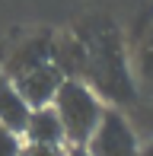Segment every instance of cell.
Segmentation results:
<instances>
[{
  "mask_svg": "<svg viewBox=\"0 0 153 156\" xmlns=\"http://www.w3.org/2000/svg\"><path fill=\"white\" fill-rule=\"evenodd\" d=\"M86 153L89 156H141L137 150V137L131 131L128 118L118 108H105L102 121L93 131V137L86 140Z\"/></svg>",
  "mask_w": 153,
  "mask_h": 156,
  "instance_id": "obj_4",
  "label": "cell"
},
{
  "mask_svg": "<svg viewBox=\"0 0 153 156\" xmlns=\"http://www.w3.org/2000/svg\"><path fill=\"white\" fill-rule=\"evenodd\" d=\"M67 156H89V153H86V147H70Z\"/></svg>",
  "mask_w": 153,
  "mask_h": 156,
  "instance_id": "obj_12",
  "label": "cell"
},
{
  "mask_svg": "<svg viewBox=\"0 0 153 156\" xmlns=\"http://www.w3.org/2000/svg\"><path fill=\"white\" fill-rule=\"evenodd\" d=\"M73 38L80 41V51H83L80 80L105 102L134 105L137 83H134V73H131L128 45H124L121 29L109 16H86L76 26Z\"/></svg>",
  "mask_w": 153,
  "mask_h": 156,
  "instance_id": "obj_1",
  "label": "cell"
},
{
  "mask_svg": "<svg viewBox=\"0 0 153 156\" xmlns=\"http://www.w3.org/2000/svg\"><path fill=\"white\" fill-rule=\"evenodd\" d=\"M54 54V41L51 38H32L26 41L23 48H16L13 51V58L6 61V73H10V80H16V76L29 73V70L41 67V64H48Z\"/></svg>",
  "mask_w": 153,
  "mask_h": 156,
  "instance_id": "obj_7",
  "label": "cell"
},
{
  "mask_svg": "<svg viewBox=\"0 0 153 156\" xmlns=\"http://www.w3.org/2000/svg\"><path fill=\"white\" fill-rule=\"evenodd\" d=\"M29 115H32V108L16 93V86L10 80H0V124L10 127L13 134H23L26 124H29Z\"/></svg>",
  "mask_w": 153,
  "mask_h": 156,
  "instance_id": "obj_8",
  "label": "cell"
},
{
  "mask_svg": "<svg viewBox=\"0 0 153 156\" xmlns=\"http://www.w3.org/2000/svg\"><path fill=\"white\" fill-rule=\"evenodd\" d=\"M141 121H144V127H147V131L153 134V105H147V108L141 112Z\"/></svg>",
  "mask_w": 153,
  "mask_h": 156,
  "instance_id": "obj_11",
  "label": "cell"
},
{
  "mask_svg": "<svg viewBox=\"0 0 153 156\" xmlns=\"http://www.w3.org/2000/svg\"><path fill=\"white\" fill-rule=\"evenodd\" d=\"M19 156H67L64 147H41V144H26Z\"/></svg>",
  "mask_w": 153,
  "mask_h": 156,
  "instance_id": "obj_10",
  "label": "cell"
},
{
  "mask_svg": "<svg viewBox=\"0 0 153 156\" xmlns=\"http://www.w3.org/2000/svg\"><path fill=\"white\" fill-rule=\"evenodd\" d=\"M23 144H19V134H13L10 127L0 124V156H19Z\"/></svg>",
  "mask_w": 153,
  "mask_h": 156,
  "instance_id": "obj_9",
  "label": "cell"
},
{
  "mask_svg": "<svg viewBox=\"0 0 153 156\" xmlns=\"http://www.w3.org/2000/svg\"><path fill=\"white\" fill-rule=\"evenodd\" d=\"M10 83L16 86V93L26 99L29 108H45V105L54 102V93H58L61 83H64V73L54 67V61H48V64H41V67L29 70V73L16 76V80H10Z\"/></svg>",
  "mask_w": 153,
  "mask_h": 156,
  "instance_id": "obj_5",
  "label": "cell"
},
{
  "mask_svg": "<svg viewBox=\"0 0 153 156\" xmlns=\"http://www.w3.org/2000/svg\"><path fill=\"white\" fill-rule=\"evenodd\" d=\"M26 137L29 144H41V147H64V127H61V118L51 105L45 108H32L29 124H26Z\"/></svg>",
  "mask_w": 153,
  "mask_h": 156,
  "instance_id": "obj_6",
  "label": "cell"
},
{
  "mask_svg": "<svg viewBox=\"0 0 153 156\" xmlns=\"http://www.w3.org/2000/svg\"><path fill=\"white\" fill-rule=\"evenodd\" d=\"M51 108L58 112L61 127H64V140L70 147H86V140L93 137V131L102 121V99L93 93L83 80H64L61 89L54 93Z\"/></svg>",
  "mask_w": 153,
  "mask_h": 156,
  "instance_id": "obj_2",
  "label": "cell"
},
{
  "mask_svg": "<svg viewBox=\"0 0 153 156\" xmlns=\"http://www.w3.org/2000/svg\"><path fill=\"white\" fill-rule=\"evenodd\" d=\"M141 156H153V140H150V144H147V147L141 150Z\"/></svg>",
  "mask_w": 153,
  "mask_h": 156,
  "instance_id": "obj_13",
  "label": "cell"
},
{
  "mask_svg": "<svg viewBox=\"0 0 153 156\" xmlns=\"http://www.w3.org/2000/svg\"><path fill=\"white\" fill-rule=\"evenodd\" d=\"M124 45H128L134 83H141L144 89H153V0L137 6L131 29L124 35Z\"/></svg>",
  "mask_w": 153,
  "mask_h": 156,
  "instance_id": "obj_3",
  "label": "cell"
}]
</instances>
